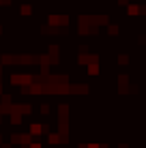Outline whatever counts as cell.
<instances>
[{
    "instance_id": "obj_2",
    "label": "cell",
    "mask_w": 146,
    "mask_h": 148,
    "mask_svg": "<svg viewBox=\"0 0 146 148\" xmlns=\"http://www.w3.org/2000/svg\"><path fill=\"white\" fill-rule=\"evenodd\" d=\"M86 148H101L99 144H90V146H86Z\"/></svg>"
},
{
    "instance_id": "obj_1",
    "label": "cell",
    "mask_w": 146,
    "mask_h": 148,
    "mask_svg": "<svg viewBox=\"0 0 146 148\" xmlns=\"http://www.w3.org/2000/svg\"><path fill=\"white\" fill-rule=\"evenodd\" d=\"M41 131H43V125H32L30 127V133L32 135H41Z\"/></svg>"
}]
</instances>
